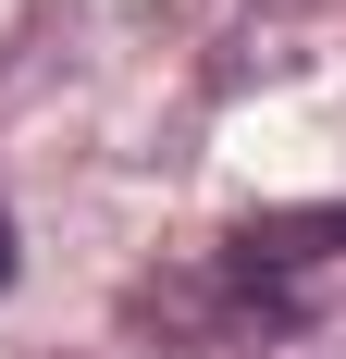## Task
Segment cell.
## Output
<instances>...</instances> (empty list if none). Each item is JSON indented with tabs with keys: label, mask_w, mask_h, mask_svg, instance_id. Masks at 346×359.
<instances>
[{
	"label": "cell",
	"mask_w": 346,
	"mask_h": 359,
	"mask_svg": "<svg viewBox=\"0 0 346 359\" xmlns=\"http://www.w3.org/2000/svg\"><path fill=\"white\" fill-rule=\"evenodd\" d=\"M334 285H346V211H272L247 236H223V260H210L223 323H260V334L310 323Z\"/></svg>",
	"instance_id": "6da1fadb"
},
{
	"label": "cell",
	"mask_w": 346,
	"mask_h": 359,
	"mask_svg": "<svg viewBox=\"0 0 346 359\" xmlns=\"http://www.w3.org/2000/svg\"><path fill=\"white\" fill-rule=\"evenodd\" d=\"M0 285H13V211H0Z\"/></svg>",
	"instance_id": "7a4b0ae2"
}]
</instances>
